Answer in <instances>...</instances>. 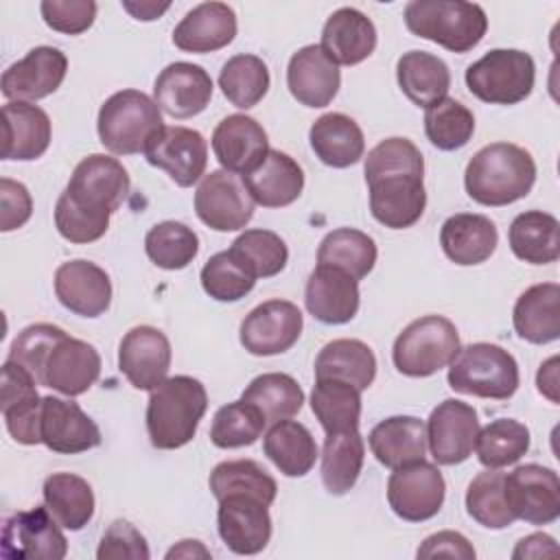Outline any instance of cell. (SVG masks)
I'll list each match as a JSON object with an SVG mask.
<instances>
[{
  "instance_id": "cell-1",
  "label": "cell",
  "mask_w": 560,
  "mask_h": 560,
  "mask_svg": "<svg viewBox=\"0 0 560 560\" xmlns=\"http://www.w3.org/2000/svg\"><path fill=\"white\" fill-rule=\"evenodd\" d=\"M372 217L389 228L405 230L420 221L427 206L424 158L407 138H385L365 158Z\"/></svg>"
},
{
  "instance_id": "cell-2",
  "label": "cell",
  "mask_w": 560,
  "mask_h": 560,
  "mask_svg": "<svg viewBox=\"0 0 560 560\" xmlns=\"http://www.w3.org/2000/svg\"><path fill=\"white\" fill-rule=\"evenodd\" d=\"M7 359L24 365L37 385L70 398L85 394L101 376L96 348L52 324L26 326L13 339Z\"/></svg>"
},
{
  "instance_id": "cell-3",
  "label": "cell",
  "mask_w": 560,
  "mask_h": 560,
  "mask_svg": "<svg viewBox=\"0 0 560 560\" xmlns=\"http://www.w3.org/2000/svg\"><path fill=\"white\" fill-rule=\"evenodd\" d=\"M536 182V162L529 151L512 142H492L466 164L464 186L481 206H508L529 195Z\"/></svg>"
},
{
  "instance_id": "cell-4",
  "label": "cell",
  "mask_w": 560,
  "mask_h": 560,
  "mask_svg": "<svg viewBox=\"0 0 560 560\" xmlns=\"http://www.w3.org/2000/svg\"><path fill=\"white\" fill-rule=\"evenodd\" d=\"M208 409L201 381L177 374L158 385L147 402V433L155 448L173 451L186 446Z\"/></svg>"
},
{
  "instance_id": "cell-5",
  "label": "cell",
  "mask_w": 560,
  "mask_h": 560,
  "mask_svg": "<svg viewBox=\"0 0 560 560\" xmlns=\"http://www.w3.org/2000/svg\"><path fill=\"white\" fill-rule=\"evenodd\" d=\"M407 28L451 52L472 50L488 31L486 11L464 0H411L405 7Z\"/></svg>"
},
{
  "instance_id": "cell-6",
  "label": "cell",
  "mask_w": 560,
  "mask_h": 560,
  "mask_svg": "<svg viewBox=\"0 0 560 560\" xmlns=\"http://www.w3.org/2000/svg\"><path fill=\"white\" fill-rule=\"evenodd\" d=\"M101 144L114 155L144 153L149 140L164 127L158 103L140 90H120L98 109Z\"/></svg>"
},
{
  "instance_id": "cell-7",
  "label": "cell",
  "mask_w": 560,
  "mask_h": 560,
  "mask_svg": "<svg viewBox=\"0 0 560 560\" xmlns=\"http://www.w3.org/2000/svg\"><path fill=\"white\" fill-rule=\"evenodd\" d=\"M448 365V385L459 394L508 400L518 389V363L497 343L477 341L459 348Z\"/></svg>"
},
{
  "instance_id": "cell-8",
  "label": "cell",
  "mask_w": 560,
  "mask_h": 560,
  "mask_svg": "<svg viewBox=\"0 0 560 560\" xmlns=\"http://www.w3.org/2000/svg\"><path fill=\"white\" fill-rule=\"evenodd\" d=\"M459 348V335L451 319L424 315L402 328L394 341L392 359L400 374L424 378L446 368Z\"/></svg>"
},
{
  "instance_id": "cell-9",
  "label": "cell",
  "mask_w": 560,
  "mask_h": 560,
  "mask_svg": "<svg viewBox=\"0 0 560 560\" xmlns=\"http://www.w3.org/2000/svg\"><path fill=\"white\" fill-rule=\"evenodd\" d=\"M534 59L516 48H494L466 68L470 94L490 105H516L534 90Z\"/></svg>"
},
{
  "instance_id": "cell-10",
  "label": "cell",
  "mask_w": 560,
  "mask_h": 560,
  "mask_svg": "<svg viewBox=\"0 0 560 560\" xmlns=\"http://www.w3.org/2000/svg\"><path fill=\"white\" fill-rule=\"evenodd\" d=\"M444 494V477L427 459L398 466L387 479V503L398 518L409 523L433 518L442 510Z\"/></svg>"
},
{
  "instance_id": "cell-11",
  "label": "cell",
  "mask_w": 560,
  "mask_h": 560,
  "mask_svg": "<svg viewBox=\"0 0 560 560\" xmlns=\"http://www.w3.org/2000/svg\"><path fill=\"white\" fill-rule=\"evenodd\" d=\"M63 195L92 212L114 214L129 195V175L116 158L92 153L74 166Z\"/></svg>"
},
{
  "instance_id": "cell-12",
  "label": "cell",
  "mask_w": 560,
  "mask_h": 560,
  "mask_svg": "<svg viewBox=\"0 0 560 560\" xmlns=\"http://www.w3.org/2000/svg\"><path fill=\"white\" fill-rule=\"evenodd\" d=\"M254 206L243 179L225 168L203 175L195 192V212L214 232L243 230L254 217Z\"/></svg>"
},
{
  "instance_id": "cell-13",
  "label": "cell",
  "mask_w": 560,
  "mask_h": 560,
  "mask_svg": "<svg viewBox=\"0 0 560 560\" xmlns=\"http://www.w3.org/2000/svg\"><path fill=\"white\" fill-rule=\"evenodd\" d=\"M510 512L529 525H549L560 516V481L553 468L525 464L503 477Z\"/></svg>"
},
{
  "instance_id": "cell-14",
  "label": "cell",
  "mask_w": 560,
  "mask_h": 560,
  "mask_svg": "<svg viewBox=\"0 0 560 560\" xmlns=\"http://www.w3.org/2000/svg\"><path fill=\"white\" fill-rule=\"evenodd\" d=\"M0 553L7 560L42 558L61 560L68 553V540L48 508L15 512L4 518Z\"/></svg>"
},
{
  "instance_id": "cell-15",
  "label": "cell",
  "mask_w": 560,
  "mask_h": 560,
  "mask_svg": "<svg viewBox=\"0 0 560 560\" xmlns=\"http://www.w3.org/2000/svg\"><path fill=\"white\" fill-rule=\"evenodd\" d=\"M302 311L289 300H269L258 304L241 322V346L254 357L287 352L302 335Z\"/></svg>"
},
{
  "instance_id": "cell-16",
  "label": "cell",
  "mask_w": 560,
  "mask_h": 560,
  "mask_svg": "<svg viewBox=\"0 0 560 560\" xmlns=\"http://www.w3.org/2000/svg\"><path fill=\"white\" fill-rule=\"evenodd\" d=\"M144 158L162 168L177 186L188 188L203 177L208 164V144L203 136L188 127H162L147 144Z\"/></svg>"
},
{
  "instance_id": "cell-17",
  "label": "cell",
  "mask_w": 560,
  "mask_h": 560,
  "mask_svg": "<svg viewBox=\"0 0 560 560\" xmlns=\"http://www.w3.org/2000/svg\"><path fill=\"white\" fill-rule=\"evenodd\" d=\"M479 433V418L472 405L446 398L427 422V446L431 457L442 466H455L472 455Z\"/></svg>"
},
{
  "instance_id": "cell-18",
  "label": "cell",
  "mask_w": 560,
  "mask_h": 560,
  "mask_svg": "<svg viewBox=\"0 0 560 560\" xmlns=\"http://www.w3.org/2000/svg\"><path fill=\"white\" fill-rule=\"evenodd\" d=\"M118 368L142 392H153L168 376L171 341L153 326H136L120 339Z\"/></svg>"
},
{
  "instance_id": "cell-19",
  "label": "cell",
  "mask_w": 560,
  "mask_h": 560,
  "mask_svg": "<svg viewBox=\"0 0 560 560\" xmlns=\"http://www.w3.org/2000/svg\"><path fill=\"white\" fill-rule=\"evenodd\" d=\"M269 505L247 494L219 499L217 527L225 547L238 556L260 553L271 538Z\"/></svg>"
},
{
  "instance_id": "cell-20",
  "label": "cell",
  "mask_w": 560,
  "mask_h": 560,
  "mask_svg": "<svg viewBox=\"0 0 560 560\" xmlns=\"http://www.w3.org/2000/svg\"><path fill=\"white\" fill-rule=\"evenodd\" d=\"M68 72V59L59 48H31L2 72V94L9 101H39L57 92Z\"/></svg>"
},
{
  "instance_id": "cell-21",
  "label": "cell",
  "mask_w": 560,
  "mask_h": 560,
  "mask_svg": "<svg viewBox=\"0 0 560 560\" xmlns=\"http://www.w3.org/2000/svg\"><path fill=\"white\" fill-rule=\"evenodd\" d=\"M39 438L50 451L63 455L92 451L103 440L96 422L77 402L57 396L42 398Z\"/></svg>"
},
{
  "instance_id": "cell-22",
  "label": "cell",
  "mask_w": 560,
  "mask_h": 560,
  "mask_svg": "<svg viewBox=\"0 0 560 560\" xmlns=\"http://www.w3.org/2000/svg\"><path fill=\"white\" fill-rule=\"evenodd\" d=\"M212 90V79L201 66L175 61L158 74L153 83V101L168 116L184 120L201 114L208 107Z\"/></svg>"
},
{
  "instance_id": "cell-23",
  "label": "cell",
  "mask_w": 560,
  "mask_h": 560,
  "mask_svg": "<svg viewBox=\"0 0 560 560\" xmlns=\"http://www.w3.org/2000/svg\"><path fill=\"white\" fill-rule=\"evenodd\" d=\"M35 376L20 363L4 361L2 365V418L11 438L20 444H39V411L42 396L37 394Z\"/></svg>"
},
{
  "instance_id": "cell-24",
  "label": "cell",
  "mask_w": 560,
  "mask_h": 560,
  "mask_svg": "<svg viewBox=\"0 0 560 560\" xmlns=\"http://www.w3.org/2000/svg\"><path fill=\"white\" fill-rule=\"evenodd\" d=\"M55 293L74 315L98 317L112 304V280L92 260H68L55 271Z\"/></svg>"
},
{
  "instance_id": "cell-25",
  "label": "cell",
  "mask_w": 560,
  "mask_h": 560,
  "mask_svg": "<svg viewBox=\"0 0 560 560\" xmlns=\"http://www.w3.org/2000/svg\"><path fill=\"white\" fill-rule=\"evenodd\" d=\"M341 85V72L326 57L319 44L302 46L291 55L287 66V88L304 107H326L332 103Z\"/></svg>"
},
{
  "instance_id": "cell-26",
  "label": "cell",
  "mask_w": 560,
  "mask_h": 560,
  "mask_svg": "<svg viewBox=\"0 0 560 560\" xmlns=\"http://www.w3.org/2000/svg\"><path fill=\"white\" fill-rule=\"evenodd\" d=\"M212 151L225 171L245 175L267 158V131L252 116L230 114L212 131Z\"/></svg>"
},
{
  "instance_id": "cell-27",
  "label": "cell",
  "mask_w": 560,
  "mask_h": 560,
  "mask_svg": "<svg viewBox=\"0 0 560 560\" xmlns=\"http://www.w3.org/2000/svg\"><path fill=\"white\" fill-rule=\"evenodd\" d=\"M359 282L341 269L317 265L306 280V311L322 324H348L359 311Z\"/></svg>"
},
{
  "instance_id": "cell-28",
  "label": "cell",
  "mask_w": 560,
  "mask_h": 560,
  "mask_svg": "<svg viewBox=\"0 0 560 560\" xmlns=\"http://www.w3.org/2000/svg\"><path fill=\"white\" fill-rule=\"evenodd\" d=\"M319 46L337 66H357L374 52L376 28L359 9L341 7L326 20Z\"/></svg>"
},
{
  "instance_id": "cell-29",
  "label": "cell",
  "mask_w": 560,
  "mask_h": 560,
  "mask_svg": "<svg viewBox=\"0 0 560 560\" xmlns=\"http://www.w3.org/2000/svg\"><path fill=\"white\" fill-rule=\"evenodd\" d=\"M254 203L262 208H284L293 203L304 188L302 166L284 151L269 149L267 158L249 173L241 175Z\"/></svg>"
},
{
  "instance_id": "cell-30",
  "label": "cell",
  "mask_w": 560,
  "mask_h": 560,
  "mask_svg": "<svg viewBox=\"0 0 560 560\" xmlns=\"http://www.w3.org/2000/svg\"><path fill=\"white\" fill-rule=\"evenodd\" d=\"M236 37V13L225 2H201L173 31V44L184 52H214Z\"/></svg>"
},
{
  "instance_id": "cell-31",
  "label": "cell",
  "mask_w": 560,
  "mask_h": 560,
  "mask_svg": "<svg viewBox=\"0 0 560 560\" xmlns=\"http://www.w3.org/2000/svg\"><path fill=\"white\" fill-rule=\"evenodd\" d=\"M2 160H37L50 144L48 114L24 101H9L2 107Z\"/></svg>"
},
{
  "instance_id": "cell-32",
  "label": "cell",
  "mask_w": 560,
  "mask_h": 560,
  "mask_svg": "<svg viewBox=\"0 0 560 560\" xmlns=\"http://www.w3.org/2000/svg\"><path fill=\"white\" fill-rule=\"evenodd\" d=\"M499 243L497 225L486 214L459 212L448 217L440 230V245L448 260L468 267L486 262Z\"/></svg>"
},
{
  "instance_id": "cell-33",
  "label": "cell",
  "mask_w": 560,
  "mask_h": 560,
  "mask_svg": "<svg viewBox=\"0 0 560 560\" xmlns=\"http://www.w3.org/2000/svg\"><path fill=\"white\" fill-rule=\"evenodd\" d=\"M512 324L521 339L542 346L560 337V284L540 282L525 289L512 311Z\"/></svg>"
},
{
  "instance_id": "cell-34",
  "label": "cell",
  "mask_w": 560,
  "mask_h": 560,
  "mask_svg": "<svg viewBox=\"0 0 560 560\" xmlns=\"http://www.w3.org/2000/svg\"><path fill=\"white\" fill-rule=\"evenodd\" d=\"M372 455L387 468H398L427 455V424L416 416L381 420L368 435Z\"/></svg>"
},
{
  "instance_id": "cell-35",
  "label": "cell",
  "mask_w": 560,
  "mask_h": 560,
  "mask_svg": "<svg viewBox=\"0 0 560 560\" xmlns=\"http://www.w3.org/2000/svg\"><path fill=\"white\" fill-rule=\"evenodd\" d=\"M308 140L319 162L332 168H348L357 164L365 151V138L361 127L357 125V120L339 112L319 116L311 125Z\"/></svg>"
},
{
  "instance_id": "cell-36",
  "label": "cell",
  "mask_w": 560,
  "mask_h": 560,
  "mask_svg": "<svg viewBox=\"0 0 560 560\" xmlns=\"http://www.w3.org/2000/svg\"><path fill=\"white\" fill-rule=\"evenodd\" d=\"M510 249L529 265H549L560 256V223L542 210H527L514 217L508 230Z\"/></svg>"
},
{
  "instance_id": "cell-37",
  "label": "cell",
  "mask_w": 560,
  "mask_h": 560,
  "mask_svg": "<svg viewBox=\"0 0 560 560\" xmlns=\"http://www.w3.org/2000/svg\"><path fill=\"white\" fill-rule=\"evenodd\" d=\"M396 79L402 94L418 107H429L444 98L451 88L448 66L431 52L409 50L396 63Z\"/></svg>"
},
{
  "instance_id": "cell-38",
  "label": "cell",
  "mask_w": 560,
  "mask_h": 560,
  "mask_svg": "<svg viewBox=\"0 0 560 560\" xmlns=\"http://www.w3.org/2000/svg\"><path fill=\"white\" fill-rule=\"evenodd\" d=\"M376 376V357L372 348L359 339H332L315 359V378H337L368 389Z\"/></svg>"
},
{
  "instance_id": "cell-39",
  "label": "cell",
  "mask_w": 560,
  "mask_h": 560,
  "mask_svg": "<svg viewBox=\"0 0 560 560\" xmlns=\"http://www.w3.org/2000/svg\"><path fill=\"white\" fill-rule=\"evenodd\" d=\"M262 451L284 477H304L317 459V444L311 431L289 418L271 424L262 440Z\"/></svg>"
},
{
  "instance_id": "cell-40",
  "label": "cell",
  "mask_w": 560,
  "mask_h": 560,
  "mask_svg": "<svg viewBox=\"0 0 560 560\" xmlns=\"http://www.w3.org/2000/svg\"><path fill=\"white\" fill-rule=\"evenodd\" d=\"M44 503L55 521L70 529H83L94 516V492L92 486L72 472H52L44 481Z\"/></svg>"
},
{
  "instance_id": "cell-41",
  "label": "cell",
  "mask_w": 560,
  "mask_h": 560,
  "mask_svg": "<svg viewBox=\"0 0 560 560\" xmlns=\"http://www.w3.org/2000/svg\"><path fill=\"white\" fill-rule=\"evenodd\" d=\"M365 457L359 429L326 433L322 451V481L330 494H346L354 488Z\"/></svg>"
},
{
  "instance_id": "cell-42",
  "label": "cell",
  "mask_w": 560,
  "mask_h": 560,
  "mask_svg": "<svg viewBox=\"0 0 560 560\" xmlns=\"http://www.w3.org/2000/svg\"><path fill=\"white\" fill-rule=\"evenodd\" d=\"M376 243L361 230L337 228L328 232L317 249V265L335 267L354 278H365L376 265Z\"/></svg>"
},
{
  "instance_id": "cell-43",
  "label": "cell",
  "mask_w": 560,
  "mask_h": 560,
  "mask_svg": "<svg viewBox=\"0 0 560 560\" xmlns=\"http://www.w3.org/2000/svg\"><path fill=\"white\" fill-rule=\"evenodd\" d=\"M311 409L326 433L359 429L361 392L346 381L315 378Z\"/></svg>"
},
{
  "instance_id": "cell-44",
  "label": "cell",
  "mask_w": 560,
  "mask_h": 560,
  "mask_svg": "<svg viewBox=\"0 0 560 560\" xmlns=\"http://www.w3.org/2000/svg\"><path fill=\"white\" fill-rule=\"evenodd\" d=\"M241 400L254 405L267 424H276L295 416L304 405V392L298 381L282 372L256 376L241 394Z\"/></svg>"
},
{
  "instance_id": "cell-45",
  "label": "cell",
  "mask_w": 560,
  "mask_h": 560,
  "mask_svg": "<svg viewBox=\"0 0 560 560\" xmlns=\"http://www.w3.org/2000/svg\"><path fill=\"white\" fill-rule=\"evenodd\" d=\"M208 483L217 501L228 494H247L271 505L278 492L276 479L254 459H230L217 464Z\"/></svg>"
},
{
  "instance_id": "cell-46",
  "label": "cell",
  "mask_w": 560,
  "mask_h": 560,
  "mask_svg": "<svg viewBox=\"0 0 560 560\" xmlns=\"http://www.w3.org/2000/svg\"><path fill=\"white\" fill-rule=\"evenodd\" d=\"M219 88L234 107L249 109L258 105L269 90L267 63L256 55H234L221 68Z\"/></svg>"
},
{
  "instance_id": "cell-47",
  "label": "cell",
  "mask_w": 560,
  "mask_h": 560,
  "mask_svg": "<svg viewBox=\"0 0 560 560\" xmlns=\"http://www.w3.org/2000/svg\"><path fill=\"white\" fill-rule=\"evenodd\" d=\"M475 451L486 468L516 464L529 451V429L514 418H497L479 429Z\"/></svg>"
},
{
  "instance_id": "cell-48",
  "label": "cell",
  "mask_w": 560,
  "mask_h": 560,
  "mask_svg": "<svg viewBox=\"0 0 560 560\" xmlns=\"http://www.w3.org/2000/svg\"><path fill=\"white\" fill-rule=\"evenodd\" d=\"M424 133L435 149L457 151L470 142L475 133V116L464 103L444 96L424 107Z\"/></svg>"
},
{
  "instance_id": "cell-49",
  "label": "cell",
  "mask_w": 560,
  "mask_h": 560,
  "mask_svg": "<svg viewBox=\"0 0 560 560\" xmlns=\"http://www.w3.org/2000/svg\"><path fill=\"white\" fill-rule=\"evenodd\" d=\"M144 252L160 269L177 271L188 267L199 252V236L179 221L155 223L144 236Z\"/></svg>"
},
{
  "instance_id": "cell-50",
  "label": "cell",
  "mask_w": 560,
  "mask_h": 560,
  "mask_svg": "<svg viewBox=\"0 0 560 560\" xmlns=\"http://www.w3.org/2000/svg\"><path fill=\"white\" fill-rule=\"evenodd\" d=\"M256 280V273L232 249L210 256L201 269V287L217 302H236L245 298Z\"/></svg>"
},
{
  "instance_id": "cell-51",
  "label": "cell",
  "mask_w": 560,
  "mask_h": 560,
  "mask_svg": "<svg viewBox=\"0 0 560 560\" xmlns=\"http://www.w3.org/2000/svg\"><path fill=\"white\" fill-rule=\"evenodd\" d=\"M503 477L505 472L499 468H488L479 472L466 490V512L488 529H505L516 521L505 503Z\"/></svg>"
},
{
  "instance_id": "cell-52",
  "label": "cell",
  "mask_w": 560,
  "mask_h": 560,
  "mask_svg": "<svg viewBox=\"0 0 560 560\" xmlns=\"http://www.w3.org/2000/svg\"><path fill=\"white\" fill-rule=\"evenodd\" d=\"M265 424L267 420L262 413L238 398L236 402H228L217 409L210 427V440L219 448L252 446L260 438Z\"/></svg>"
},
{
  "instance_id": "cell-53",
  "label": "cell",
  "mask_w": 560,
  "mask_h": 560,
  "mask_svg": "<svg viewBox=\"0 0 560 560\" xmlns=\"http://www.w3.org/2000/svg\"><path fill=\"white\" fill-rule=\"evenodd\" d=\"M230 249L247 262L256 278L278 276L289 260L287 243L276 232L262 228L245 230L241 236L234 238Z\"/></svg>"
},
{
  "instance_id": "cell-54",
  "label": "cell",
  "mask_w": 560,
  "mask_h": 560,
  "mask_svg": "<svg viewBox=\"0 0 560 560\" xmlns=\"http://www.w3.org/2000/svg\"><path fill=\"white\" fill-rule=\"evenodd\" d=\"M109 217L112 214H101L92 212L79 203H74L68 195H59L57 206H55V225L57 232L70 241V243H94L98 241L107 228H109Z\"/></svg>"
},
{
  "instance_id": "cell-55",
  "label": "cell",
  "mask_w": 560,
  "mask_h": 560,
  "mask_svg": "<svg viewBox=\"0 0 560 560\" xmlns=\"http://www.w3.org/2000/svg\"><path fill=\"white\" fill-rule=\"evenodd\" d=\"M96 9L94 0H44L39 4L46 26L63 35H81L88 31L94 24Z\"/></svg>"
},
{
  "instance_id": "cell-56",
  "label": "cell",
  "mask_w": 560,
  "mask_h": 560,
  "mask_svg": "<svg viewBox=\"0 0 560 560\" xmlns=\"http://www.w3.org/2000/svg\"><path fill=\"white\" fill-rule=\"evenodd\" d=\"M151 551L147 538L129 523V521H114L96 549L98 560H149Z\"/></svg>"
},
{
  "instance_id": "cell-57",
  "label": "cell",
  "mask_w": 560,
  "mask_h": 560,
  "mask_svg": "<svg viewBox=\"0 0 560 560\" xmlns=\"http://www.w3.org/2000/svg\"><path fill=\"white\" fill-rule=\"evenodd\" d=\"M0 230L11 232L22 228L33 212V199L24 184L9 177L0 179Z\"/></svg>"
},
{
  "instance_id": "cell-58",
  "label": "cell",
  "mask_w": 560,
  "mask_h": 560,
  "mask_svg": "<svg viewBox=\"0 0 560 560\" xmlns=\"http://www.w3.org/2000/svg\"><path fill=\"white\" fill-rule=\"evenodd\" d=\"M418 558H462L472 560L475 547L468 542V538L459 532L444 529L438 534H431L422 540V545L416 551Z\"/></svg>"
},
{
  "instance_id": "cell-59",
  "label": "cell",
  "mask_w": 560,
  "mask_h": 560,
  "mask_svg": "<svg viewBox=\"0 0 560 560\" xmlns=\"http://www.w3.org/2000/svg\"><path fill=\"white\" fill-rule=\"evenodd\" d=\"M558 545L549 534H529L518 540L516 549L512 551V558H542V556H556Z\"/></svg>"
},
{
  "instance_id": "cell-60",
  "label": "cell",
  "mask_w": 560,
  "mask_h": 560,
  "mask_svg": "<svg viewBox=\"0 0 560 560\" xmlns=\"http://www.w3.org/2000/svg\"><path fill=\"white\" fill-rule=\"evenodd\" d=\"M536 385H538V392L549 398L551 402H558V357H551L547 359L540 370H538V376H536Z\"/></svg>"
},
{
  "instance_id": "cell-61",
  "label": "cell",
  "mask_w": 560,
  "mask_h": 560,
  "mask_svg": "<svg viewBox=\"0 0 560 560\" xmlns=\"http://www.w3.org/2000/svg\"><path fill=\"white\" fill-rule=\"evenodd\" d=\"M171 2H129V0H122V9L131 13V18L136 20H142V22H151V20H158L164 11H168Z\"/></svg>"
},
{
  "instance_id": "cell-62",
  "label": "cell",
  "mask_w": 560,
  "mask_h": 560,
  "mask_svg": "<svg viewBox=\"0 0 560 560\" xmlns=\"http://www.w3.org/2000/svg\"><path fill=\"white\" fill-rule=\"evenodd\" d=\"M166 558H210V551L199 540H179V545H175Z\"/></svg>"
}]
</instances>
